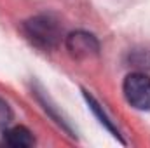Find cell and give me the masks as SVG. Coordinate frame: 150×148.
I'll return each instance as SVG.
<instances>
[{
  "label": "cell",
  "instance_id": "7a4b0ae2",
  "mask_svg": "<svg viewBox=\"0 0 150 148\" xmlns=\"http://www.w3.org/2000/svg\"><path fill=\"white\" fill-rule=\"evenodd\" d=\"M126 101L140 111H150V77L142 72L126 75L122 82Z\"/></svg>",
  "mask_w": 150,
  "mask_h": 148
},
{
  "label": "cell",
  "instance_id": "277c9868",
  "mask_svg": "<svg viewBox=\"0 0 150 148\" xmlns=\"http://www.w3.org/2000/svg\"><path fill=\"white\" fill-rule=\"evenodd\" d=\"M4 143L14 148H30L35 145L33 132L25 125H14L9 129H4Z\"/></svg>",
  "mask_w": 150,
  "mask_h": 148
},
{
  "label": "cell",
  "instance_id": "8992f818",
  "mask_svg": "<svg viewBox=\"0 0 150 148\" xmlns=\"http://www.w3.org/2000/svg\"><path fill=\"white\" fill-rule=\"evenodd\" d=\"M12 118H14V111H12V108L9 106V103H7L5 99L0 98V131L7 129L9 124L12 122Z\"/></svg>",
  "mask_w": 150,
  "mask_h": 148
},
{
  "label": "cell",
  "instance_id": "3957f363",
  "mask_svg": "<svg viewBox=\"0 0 150 148\" xmlns=\"http://www.w3.org/2000/svg\"><path fill=\"white\" fill-rule=\"evenodd\" d=\"M65 47L68 54L77 61L93 59L100 54V40L89 32L77 30L65 37Z\"/></svg>",
  "mask_w": 150,
  "mask_h": 148
},
{
  "label": "cell",
  "instance_id": "5b68a950",
  "mask_svg": "<svg viewBox=\"0 0 150 148\" xmlns=\"http://www.w3.org/2000/svg\"><path fill=\"white\" fill-rule=\"evenodd\" d=\"M84 96H86V99H87V103H89V106H91V110L94 111V113H96V117L100 118V122H101V124H103V125H105V127H107L108 131H112V132H113V136H115V138H120V134H119V131L115 129V125L112 124V120L108 118V115H107L105 111L101 110V106H100V105L96 103V99H94V98H93L91 94H87L86 91H84Z\"/></svg>",
  "mask_w": 150,
  "mask_h": 148
},
{
  "label": "cell",
  "instance_id": "6da1fadb",
  "mask_svg": "<svg viewBox=\"0 0 150 148\" xmlns=\"http://www.w3.org/2000/svg\"><path fill=\"white\" fill-rule=\"evenodd\" d=\"M23 33L42 51H54L63 40V28L51 14H38L23 23Z\"/></svg>",
  "mask_w": 150,
  "mask_h": 148
}]
</instances>
